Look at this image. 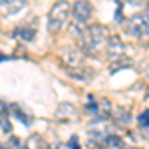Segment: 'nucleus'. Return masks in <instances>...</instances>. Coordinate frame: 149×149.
<instances>
[{"mask_svg":"<svg viewBox=\"0 0 149 149\" xmlns=\"http://www.w3.org/2000/svg\"><path fill=\"white\" fill-rule=\"evenodd\" d=\"M80 42H81V54H92L95 56L97 50L107 48L109 42V30L103 24H88L80 34Z\"/></svg>","mask_w":149,"mask_h":149,"instance_id":"obj_1","label":"nucleus"},{"mask_svg":"<svg viewBox=\"0 0 149 149\" xmlns=\"http://www.w3.org/2000/svg\"><path fill=\"white\" fill-rule=\"evenodd\" d=\"M123 26L129 36H133L137 40H149V10L129 16L123 22Z\"/></svg>","mask_w":149,"mask_h":149,"instance_id":"obj_2","label":"nucleus"},{"mask_svg":"<svg viewBox=\"0 0 149 149\" xmlns=\"http://www.w3.org/2000/svg\"><path fill=\"white\" fill-rule=\"evenodd\" d=\"M70 12H72L70 2H56L52 6V10L48 14V32L50 34H58L66 26V22L70 18Z\"/></svg>","mask_w":149,"mask_h":149,"instance_id":"obj_3","label":"nucleus"},{"mask_svg":"<svg viewBox=\"0 0 149 149\" xmlns=\"http://www.w3.org/2000/svg\"><path fill=\"white\" fill-rule=\"evenodd\" d=\"M93 14V6L90 4V2H84V0H80V2H74L72 4V16H74V24L78 26V32L81 34V30L88 26V22H90V18H92Z\"/></svg>","mask_w":149,"mask_h":149,"instance_id":"obj_4","label":"nucleus"},{"mask_svg":"<svg viewBox=\"0 0 149 149\" xmlns=\"http://www.w3.org/2000/svg\"><path fill=\"white\" fill-rule=\"evenodd\" d=\"M107 56L111 62H123L127 60L125 56V44L119 36H109V42H107Z\"/></svg>","mask_w":149,"mask_h":149,"instance_id":"obj_5","label":"nucleus"},{"mask_svg":"<svg viewBox=\"0 0 149 149\" xmlns=\"http://www.w3.org/2000/svg\"><path fill=\"white\" fill-rule=\"evenodd\" d=\"M81 50H76V48H68L64 54H62V58H64V62H66V66H70V68H76V66H81Z\"/></svg>","mask_w":149,"mask_h":149,"instance_id":"obj_6","label":"nucleus"},{"mask_svg":"<svg viewBox=\"0 0 149 149\" xmlns=\"http://www.w3.org/2000/svg\"><path fill=\"white\" fill-rule=\"evenodd\" d=\"M36 28L34 26H30V24H22V26H18L16 30H14V36L16 38H20L22 42H32L36 38Z\"/></svg>","mask_w":149,"mask_h":149,"instance_id":"obj_7","label":"nucleus"},{"mask_svg":"<svg viewBox=\"0 0 149 149\" xmlns=\"http://www.w3.org/2000/svg\"><path fill=\"white\" fill-rule=\"evenodd\" d=\"M68 74L72 76V78H78L80 81H88L93 78V72L92 70H88L86 66H76V68H68Z\"/></svg>","mask_w":149,"mask_h":149,"instance_id":"obj_8","label":"nucleus"},{"mask_svg":"<svg viewBox=\"0 0 149 149\" xmlns=\"http://www.w3.org/2000/svg\"><path fill=\"white\" fill-rule=\"evenodd\" d=\"M111 117H113V121L117 125H127V123L131 121V113H129L127 107H117V109H113Z\"/></svg>","mask_w":149,"mask_h":149,"instance_id":"obj_9","label":"nucleus"},{"mask_svg":"<svg viewBox=\"0 0 149 149\" xmlns=\"http://www.w3.org/2000/svg\"><path fill=\"white\" fill-rule=\"evenodd\" d=\"M24 6H26V2H20V0H10V2H4V0H0V8L6 12V14H14V12L22 10Z\"/></svg>","mask_w":149,"mask_h":149,"instance_id":"obj_10","label":"nucleus"},{"mask_svg":"<svg viewBox=\"0 0 149 149\" xmlns=\"http://www.w3.org/2000/svg\"><path fill=\"white\" fill-rule=\"evenodd\" d=\"M103 145H109V147H115V149H125L123 139L119 137V135H115V133H107L103 137Z\"/></svg>","mask_w":149,"mask_h":149,"instance_id":"obj_11","label":"nucleus"},{"mask_svg":"<svg viewBox=\"0 0 149 149\" xmlns=\"http://www.w3.org/2000/svg\"><path fill=\"white\" fill-rule=\"evenodd\" d=\"M6 109L14 111V115H16V117H18L20 121H22L24 125H32V121H34V119H32L30 115H26V113H24V111L20 109V107H18V105H16V103H10V105H6Z\"/></svg>","mask_w":149,"mask_h":149,"instance_id":"obj_12","label":"nucleus"},{"mask_svg":"<svg viewBox=\"0 0 149 149\" xmlns=\"http://www.w3.org/2000/svg\"><path fill=\"white\" fill-rule=\"evenodd\" d=\"M0 129L4 135H10L12 133V123L10 117H8V109H0Z\"/></svg>","mask_w":149,"mask_h":149,"instance_id":"obj_13","label":"nucleus"},{"mask_svg":"<svg viewBox=\"0 0 149 149\" xmlns=\"http://www.w3.org/2000/svg\"><path fill=\"white\" fill-rule=\"evenodd\" d=\"M68 149H81V145H80V137H78V135H72V137H70V141H68Z\"/></svg>","mask_w":149,"mask_h":149,"instance_id":"obj_14","label":"nucleus"},{"mask_svg":"<svg viewBox=\"0 0 149 149\" xmlns=\"http://www.w3.org/2000/svg\"><path fill=\"white\" fill-rule=\"evenodd\" d=\"M115 22H125V20H123V2L117 4V10H115Z\"/></svg>","mask_w":149,"mask_h":149,"instance_id":"obj_15","label":"nucleus"},{"mask_svg":"<svg viewBox=\"0 0 149 149\" xmlns=\"http://www.w3.org/2000/svg\"><path fill=\"white\" fill-rule=\"evenodd\" d=\"M137 121H139V125H145V123H149V109H145L143 113L137 115Z\"/></svg>","mask_w":149,"mask_h":149,"instance_id":"obj_16","label":"nucleus"},{"mask_svg":"<svg viewBox=\"0 0 149 149\" xmlns=\"http://www.w3.org/2000/svg\"><path fill=\"white\" fill-rule=\"evenodd\" d=\"M139 131H141V135L145 139H149V123H145V125H139Z\"/></svg>","mask_w":149,"mask_h":149,"instance_id":"obj_17","label":"nucleus"},{"mask_svg":"<svg viewBox=\"0 0 149 149\" xmlns=\"http://www.w3.org/2000/svg\"><path fill=\"white\" fill-rule=\"evenodd\" d=\"M48 149H68V145H64V143H50V145H48Z\"/></svg>","mask_w":149,"mask_h":149,"instance_id":"obj_18","label":"nucleus"},{"mask_svg":"<svg viewBox=\"0 0 149 149\" xmlns=\"http://www.w3.org/2000/svg\"><path fill=\"white\" fill-rule=\"evenodd\" d=\"M92 149H103V147H102V145H97V143H93V145H92Z\"/></svg>","mask_w":149,"mask_h":149,"instance_id":"obj_19","label":"nucleus"},{"mask_svg":"<svg viewBox=\"0 0 149 149\" xmlns=\"http://www.w3.org/2000/svg\"><path fill=\"white\" fill-rule=\"evenodd\" d=\"M18 149H30V147H28V145H22V147H18Z\"/></svg>","mask_w":149,"mask_h":149,"instance_id":"obj_20","label":"nucleus"},{"mask_svg":"<svg viewBox=\"0 0 149 149\" xmlns=\"http://www.w3.org/2000/svg\"><path fill=\"white\" fill-rule=\"evenodd\" d=\"M2 60H6V56H2V54H0V62H2Z\"/></svg>","mask_w":149,"mask_h":149,"instance_id":"obj_21","label":"nucleus"},{"mask_svg":"<svg viewBox=\"0 0 149 149\" xmlns=\"http://www.w3.org/2000/svg\"><path fill=\"white\" fill-rule=\"evenodd\" d=\"M0 149H10V147H4V145H2V143H0Z\"/></svg>","mask_w":149,"mask_h":149,"instance_id":"obj_22","label":"nucleus"},{"mask_svg":"<svg viewBox=\"0 0 149 149\" xmlns=\"http://www.w3.org/2000/svg\"><path fill=\"white\" fill-rule=\"evenodd\" d=\"M147 100H149V88H147Z\"/></svg>","mask_w":149,"mask_h":149,"instance_id":"obj_23","label":"nucleus"}]
</instances>
